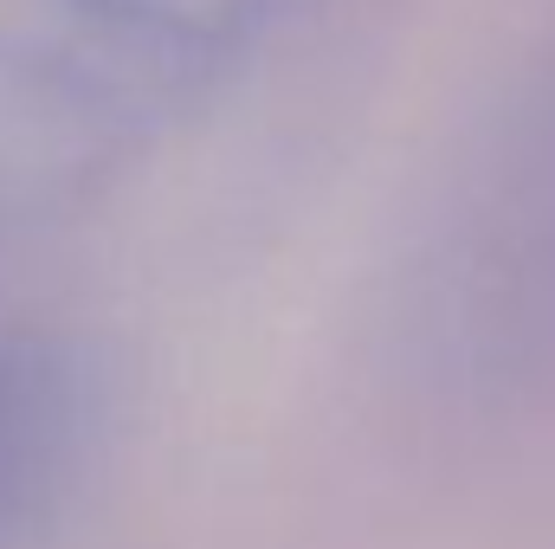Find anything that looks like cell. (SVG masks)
I'll return each mask as SVG.
<instances>
[{
	"label": "cell",
	"instance_id": "cell-1",
	"mask_svg": "<svg viewBox=\"0 0 555 549\" xmlns=\"http://www.w3.org/2000/svg\"><path fill=\"white\" fill-rule=\"evenodd\" d=\"M401 323L414 362L459 395L555 382V0L426 194Z\"/></svg>",
	"mask_w": 555,
	"mask_h": 549
},
{
	"label": "cell",
	"instance_id": "cell-2",
	"mask_svg": "<svg viewBox=\"0 0 555 549\" xmlns=\"http://www.w3.org/2000/svg\"><path fill=\"white\" fill-rule=\"evenodd\" d=\"M155 85L91 33H0V240L98 214L162 130Z\"/></svg>",
	"mask_w": 555,
	"mask_h": 549
},
{
	"label": "cell",
	"instance_id": "cell-3",
	"mask_svg": "<svg viewBox=\"0 0 555 549\" xmlns=\"http://www.w3.org/2000/svg\"><path fill=\"white\" fill-rule=\"evenodd\" d=\"M111 439L104 356L46 323H0V549H26Z\"/></svg>",
	"mask_w": 555,
	"mask_h": 549
},
{
	"label": "cell",
	"instance_id": "cell-4",
	"mask_svg": "<svg viewBox=\"0 0 555 549\" xmlns=\"http://www.w3.org/2000/svg\"><path fill=\"white\" fill-rule=\"evenodd\" d=\"M78 26L124 59L175 78H207L246 46H259L278 20H291L297 0H65Z\"/></svg>",
	"mask_w": 555,
	"mask_h": 549
}]
</instances>
